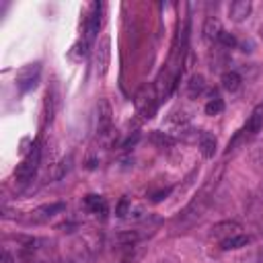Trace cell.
I'll return each instance as SVG.
<instances>
[{"instance_id":"19","label":"cell","mask_w":263,"mask_h":263,"mask_svg":"<svg viewBox=\"0 0 263 263\" xmlns=\"http://www.w3.org/2000/svg\"><path fill=\"white\" fill-rule=\"evenodd\" d=\"M218 41H220L222 45H226V47H234V45H236V37H234L232 33H228V31H220Z\"/></svg>"},{"instance_id":"2","label":"cell","mask_w":263,"mask_h":263,"mask_svg":"<svg viewBox=\"0 0 263 263\" xmlns=\"http://www.w3.org/2000/svg\"><path fill=\"white\" fill-rule=\"evenodd\" d=\"M111 123H113V111L107 99H101L97 105V132L99 136H107L111 132Z\"/></svg>"},{"instance_id":"6","label":"cell","mask_w":263,"mask_h":263,"mask_svg":"<svg viewBox=\"0 0 263 263\" xmlns=\"http://www.w3.org/2000/svg\"><path fill=\"white\" fill-rule=\"evenodd\" d=\"M66 210V205L64 203H47V205H41V208H37L35 212H33V220L35 222H43V220H49L51 216H55V214H60V212H64Z\"/></svg>"},{"instance_id":"14","label":"cell","mask_w":263,"mask_h":263,"mask_svg":"<svg viewBox=\"0 0 263 263\" xmlns=\"http://www.w3.org/2000/svg\"><path fill=\"white\" fill-rule=\"evenodd\" d=\"M150 142H152L154 146H158V148H171V146L175 144V138L168 136L166 132H152Z\"/></svg>"},{"instance_id":"24","label":"cell","mask_w":263,"mask_h":263,"mask_svg":"<svg viewBox=\"0 0 263 263\" xmlns=\"http://www.w3.org/2000/svg\"><path fill=\"white\" fill-rule=\"evenodd\" d=\"M261 37H263V29H261Z\"/></svg>"},{"instance_id":"9","label":"cell","mask_w":263,"mask_h":263,"mask_svg":"<svg viewBox=\"0 0 263 263\" xmlns=\"http://www.w3.org/2000/svg\"><path fill=\"white\" fill-rule=\"evenodd\" d=\"M205 90V78L201 74H193L187 82V97L189 99H197L201 92Z\"/></svg>"},{"instance_id":"1","label":"cell","mask_w":263,"mask_h":263,"mask_svg":"<svg viewBox=\"0 0 263 263\" xmlns=\"http://www.w3.org/2000/svg\"><path fill=\"white\" fill-rule=\"evenodd\" d=\"M37 164H39V148L35 146V148L29 152V156L16 166V171H14V179H16L18 183H27V181H31L33 175H35V171H37Z\"/></svg>"},{"instance_id":"22","label":"cell","mask_w":263,"mask_h":263,"mask_svg":"<svg viewBox=\"0 0 263 263\" xmlns=\"http://www.w3.org/2000/svg\"><path fill=\"white\" fill-rule=\"evenodd\" d=\"M0 263H14L12 253H10V251H4V253H2V261H0Z\"/></svg>"},{"instance_id":"13","label":"cell","mask_w":263,"mask_h":263,"mask_svg":"<svg viewBox=\"0 0 263 263\" xmlns=\"http://www.w3.org/2000/svg\"><path fill=\"white\" fill-rule=\"evenodd\" d=\"M249 236L247 234H234V236H228V238H224L222 242H220V247L224 249V251H230V249H240V247H247L249 245Z\"/></svg>"},{"instance_id":"10","label":"cell","mask_w":263,"mask_h":263,"mask_svg":"<svg viewBox=\"0 0 263 263\" xmlns=\"http://www.w3.org/2000/svg\"><path fill=\"white\" fill-rule=\"evenodd\" d=\"M107 64H109V39L105 37V39L101 41L99 49H97V70H99L101 74H105Z\"/></svg>"},{"instance_id":"8","label":"cell","mask_w":263,"mask_h":263,"mask_svg":"<svg viewBox=\"0 0 263 263\" xmlns=\"http://www.w3.org/2000/svg\"><path fill=\"white\" fill-rule=\"evenodd\" d=\"M261 127H263V105H261V107H257V109L251 113L249 121L245 123L242 134H247V136H255V134H257Z\"/></svg>"},{"instance_id":"4","label":"cell","mask_w":263,"mask_h":263,"mask_svg":"<svg viewBox=\"0 0 263 263\" xmlns=\"http://www.w3.org/2000/svg\"><path fill=\"white\" fill-rule=\"evenodd\" d=\"M99 27H101V4H90V10H88V16L84 21V31H86V41L95 39V35L99 33Z\"/></svg>"},{"instance_id":"15","label":"cell","mask_w":263,"mask_h":263,"mask_svg":"<svg viewBox=\"0 0 263 263\" xmlns=\"http://www.w3.org/2000/svg\"><path fill=\"white\" fill-rule=\"evenodd\" d=\"M220 23H218V18H214V16H208L205 18V25H203V37L205 39H218V35H220Z\"/></svg>"},{"instance_id":"17","label":"cell","mask_w":263,"mask_h":263,"mask_svg":"<svg viewBox=\"0 0 263 263\" xmlns=\"http://www.w3.org/2000/svg\"><path fill=\"white\" fill-rule=\"evenodd\" d=\"M222 111H224V101H222V99L214 97L212 101L205 103V113H208V115H218V113H222Z\"/></svg>"},{"instance_id":"11","label":"cell","mask_w":263,"mask_h":263,"mask_svg":"<svg viewBox=\"0 0 263 263\" xmlns=\"http://www.w3.org/2000/svg\"><path fill=\"white\" fill-rule=\"evenodd\" d=\"M199 150L205 158H212L216 154V138L212 134H199Z\"/></svg>"},{"instance_id":"21","label":"cell","mask_w":263,"mask_h":263,"mask_svg":"<svg viewBox=\"0 0 263 263\" xmlns=\"http://www.w3.org/2000/svg\"><path fill=\"white\" fill-rule=\"evenodd\" d=\"M68 171H70V158H66V160H62V162H60V171L55 173V179H62Z\"/></svg>"},{"instance_id":"23","label":"cell","mask_w":263,"mask_h":263,"mask_svg":"<svg viewBox=\"0 0 263 263\" xmlns=\"http://www.w3.org/2000/svg\"><path fill=\"white\" fill-rule=\"evenodd\" d=\"M168 193H171V189H164V191H158V193H154V197H152V199H154V201H160V199H162V197H166Z\"/></svg>"},{"instance_id":"12","label":"cell","mask_w":263,"mask_h":263,"mask_svg":"<svg viewBox=\"0 0 263 263\" xmlns=\"http://www.w3.org/2000/svg\"><path fill=\"white\" fill-rule=\"evenodd\" d=\"M84 203H86V208H88L92 214H101V216L107 214V201H105L101 195H86Z\"/></svg>"},{"instance_id":"7","label":"cell","mask_w":263,"mask_h":263,"mask_svg":"<svg viewBox=\"0 0 263 263\" xmlns=\"http://www.w3.org/2000/svg\"><path fill=\"white\" fill-rule=\"evenodd\" d=\"M228 14H230V18L236 21V23L245 21V18L251 14V2H249V0H236V2H232V4L228 6Z\"/></svg>"},{"instance_id":"3","label":"cell","mask_w":263,"mask_h":263,"mask_svg":"<svg viewBox=\"0 0 263 263\" xmlns=\"http://www.w3.org/2000/svg\"><path fill=\"white\" fill-rule=\"evenodd\" d=\"M39 64H29V66H25L21 72H18V78H16V84H18V88L25 92V90H29V88H33L35 84H37V78H39Z\"/></svg>"},{"instance_id":"16","label":"cell","mask_w":263,"mask_h":263,"mask_svg":"<svg viewBox=\"0 0 263 263\" xmlns=\"http://www.w3.org/2000/svg\"><path fill=\"white\" fill-rule=\"evenodd\" d=\"M222 86H224L228 92L238 90V86H240V76H238L236 72H224V74H222Z\"/></svg>"},{"instance_id":"20","label":"cell","mask_w":263,"mask_h":263,"mask_svg":"<svg viewBox=\"0 0 263 263\" xmlns=\"http://www.w3.org/2000/svg\"><path fill=\"white\" fill-rule=\"evenodd\" d=\"M127 208H129V201L123 197V199L117 203V208H115V214H117L119 218H125V214H127Z\"/></svg>"},{"instance_id":"18","label":"cell","mask_w":263,"mask_h":263,"mask_svg":"<svg viewBox=\"0 0 263 263\" xmlns=\"http://www.w3.org/2000/svg\"><path fill=\"white\" fill-rule=\"evenodd\" d=\"M138 238H140L138 232H132V230L117 234V242H121V245H134V242H138Z\"/></svg>"},{"instance_id":"5","label":"cell","mask_w":263,"mask_h":263,"mask_svg":"<svg viewBox=\"0 0 263 263\" xmlns=\"http://www.w3.org/2000/svg\"><path fill=\"white\" fill-rule=\"evenodd\" d=\"M238 230H240V224H238L236 220H224V222H218V224L212 226V236L224 240V238H228V236L238 234Z\"/></svg>"}]
</instances>
